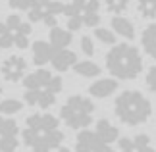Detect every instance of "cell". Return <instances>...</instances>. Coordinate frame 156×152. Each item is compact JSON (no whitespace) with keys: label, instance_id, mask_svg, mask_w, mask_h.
<instances>
[{"label":"cell","instance_id":"obj_10","mask_svg":"<svg viewBox=\"0 0 156 152\" xmlns=\"http://www.w3.org/2000/svg\"><path fill=\"white\" fill-rule=\"evenodd\" d=\"M118 147L119 152H156L154 147L151 144V137L145 133H139L133 139H118Z\"/></svg>","mask_w":156,"mask_h":152},{"label":"cell","instance_id":"obj_23","mask_svg":"<svg viewBox=\"0 0 156 152\" xmlns=\"http://www.w3.org/2000/svg\"><path fill=\"white\" fill-rule=\"evenodd\" d=\"M21 108H23V104L20 100H16V98L0 100V114H2V115H14L17 112H21Z\"/></svg>","mask_w":156,"mask_h":152},{"label":"cell","instance_id":"obj_28","mask_svg":"<svg viewBox=\"0 0 156 152\" xmlns=\"http://www.w3.org/2000/svg\"><path fill=\"white\" fill-rule=\"evenodd\" d=\"M93 152H114V148L110 147V144H102V143H100V144H98V147L94 148Z\"/></svg>","mask_w":156,"mask_h":152},{"label":"cell","instance_id":"obj_11","mask_svg":"<svg viewBox=\"0 0 156 152\" xmlns=\"http://www.w3.org/2000/svg\"><path fill=\"white\" fill-rule=\"evenodd\" d=\"M83 23V27H98L100 23V2L98 0H85L79 14L75 16Z\"/></svg>","mask_w":156,"mask_h":152},{"label":"cell","instance_id":"obj_12","mask_svg":"<svg viewBox=\"0 0 156 152\" xmlns=\"http://www.w3.org/2000/svg\"><path fill=\"white\" fill-rule=\"evenodd\" d=\"M94 133H97L98 143H102V144H112L119 139V129L108 119H98L97 127H94Z\"/></svg>","mask_w":156,"mask_h":152},{"label":"cell","instance_id":"obj_3","mask_svg":"<svg viewBox=\"0 0 156 152\" xmlns=\"http://www.w3.org/2000/svg\"><path fill=\"white\" fill-rule=\"evenodd\" d=\"M114 112L122 123L137 127L148 121L152 114V106L147 96L139 90H123L114 102Z\"/></svg>","mask_w":156,"mask_h":152},{"label":"cell","instance_id":"obj_21","mask_svg":"<svg viewBox=\"0 0 156 152\" xmlns=\"http://www.w3.org/2000/svg\"><path fill=\"white\" fill-rule=\"evenodd\" d=\"M73 71L81 77H98L102 69H100L98 64L91 62V60H83V62H77L73 65Z\"/></svg>","mask_w":156,"mask_h":152},{"label":"cell","instance_id":"obj_7","mask_svg":"<svg viewBox=\"0 0 156 152\" xmlns=\"http://www.w3.org/2000/svg\"><path fill=\"white\" fill-rule=\"evenodd\" d=\"M64 14V4L58 0H48V2L37 4L31 10H27L29 21H39L44 23L46 27H56L58 25V17Z\"/></svg>","mask_w":156,"mask_h":152},{"label":"cell","instance_id":"obj_26","mask_svg":"<svg viewBox=\"0 0 156 152\" xmlns=\"http://www.w3.org/2000/svg\"><path fill=\"white\" fill-rule=\"evenodd\" d=\"M81 52L87 54V56H93L94 54V44H93V39L91 37H81Z\"/></svg>","mask_w":156,"mask_h":152},{"label":"cell","instance_id":"obj_4","mask_svg":"<svg viewBox=\"0 0 156 152\" xmlns=\"http://www.w3.org/2000/svg\"><path fill=\"white\" fill-rule=\"evenodd\" d=\"M97 106L93 104L91 98L83 94H73L66 100V104L60 108V118L69 129H87L93 123V115Z\"/></svg>","mask_w":156,"mask_h":152},{"label":"cell","instance_id":"obj_1","mask_svg":"<svg viewBox=\"0 0 156 152\" xmlns=\"http://www.w3.org/2000/svg\"><path fill=\"white\" fill-rule=\"evenodd\" d=\"M64 133L60 129V121L52 114L39 112L31 114L25 119V127L21 131V141L33 152H50L62 147Z\"/></svg>","mask_w":156,"mask_h":152},{"label":"cell","instance_id":"obj_25","mask_svg":"<svg viewBox=\"0 0 156 152\" xmlns=\"http://www.w3.org/2000/svg\"><path fill=\"white\" fill-rule=\"evenodd\" d=\"M106 12H110L114 16H122L129 6V0H104Z\"/></svg>","mask_w":156,"mask_h":152},{"label":"cell","instance_id":"obj_6","mask_svg":"<svg viewBox=\"0 0 156 152\" xmlns=\"http://www.w3.org/2000/svg\"><path fill=\"white\" fill-rule=\"evenodd\" d=\"M62 87H64L62 77L54 75L50 79V83L44 85V87L25 90V93H23V100H25L29 106H39V108H43V110H46V108H50L52 104H56V98H58V94L62 93Z\"/></svg>","mask_w":156,"mask_h":152},{"label":"cell","instance_id":"obj_15","mask_svg":"<svg viewBox=\"0 0 156 152\" xmlns=\"http://www.w3.org/2000/svg\"><path fill=\"white\" fill-rule=\"evenodd\" d=\"M52 77H54V75L50 73L48 69L39 68V69H35L33 73H27L25 77H23V87H25V90L41 89V87H44V85H48Z\"/></svg>","mask_w":156,"mask_h":152},{"label":"cell","instance_id":"obj_20","mask_svg":"<svg viewBox=\"0 0 156 152\" xmlns=\"http://www.w3.org/2000/svg\"><path fill=\"white\" fill-rule=\"evenodd\" d=\"M141 44H143V50H145L151 58L156 60V21L148 23V25L143 29Z\"/></svg>","mask_w":156,"mask_h":152},{"label":"cell","instance_id":"obj_2","mask_svg":"<svg viewBox=\"0 0 156 152\" xmlns=\"http://www.w3.org/2000/svg\"><path fill=\"white\" fill-rule=\"evenodd\" d=\"M106 68L114 79H137L143 71V56L139 48L129 42H116L106 54Z\"/></svg>","mask_w":156,"mask_h":152},{"label":"cell","instance_id":"obj_32","mask_svg":"<svg viewBox=\"0 0 156 152\" xmlns=\"http://www.w3.org/2000/svg\"><path fill=\"white\" fill-rule=\"evenodd\" d=\"M0 64H2V62H0Z\"/></svg>","mask_w":156,"mask_h":152},{"label":"cell","instance_id":"obj_18","mask_svg":"<svg viewBox=\"0 0 156 152\" xmlns=\"http://www.w3.org/2000/svg\"><path fill=\"white\" fill-rule=\"evenodd\" d=\"M73 41V35H71L69 29H62V27H50L48 33V42L52 44L54 50H60V48H68Z\"/></svg>","mask_w":156,"mask_h":152},{"label":"cell","instance_id":"obj_24","mask_svg":"<svg viewBox=\"0 0 156 152\" xmlns=\"http://www.w3.org/2000/svg\"><path fill=\"white\" fill-rule=\"evenodd\" d=\"M94 37H97L98 42L102 44H116V33L108 27H94Z\"/></svg>","mask_w":156,"mask_h":152},{"label":"cell","instance_id":"obj_22","mask_svg":"<svg viewBox=\"0 0 156 152\" xmlns=\"http://www.w3.org/2000/svg\"><path fill=\"white\" fill-rule=\"evenodd\" d=\"M137 12L143 19H156V0H137Z\"/></svg>","mask_w":156,"mask_h":152},{"label":"cell","instance_id":"obj_5","mask_svg":"<svg viewBox=\"0 0 156 152\" xmlns=\"http://www.w3.org/2000/svg\"><path fill=\"white\" fill-rule=\"evenodd\" d=\"M33 33V27L29 23L21 21L17 14H10L6 21L0 23V48L8 50V48L16 46L23 50L29 46V37Z\"/></svg>","mask_w":156,"mask_h":152},{"label":"cell","instance_id":"obj_17","mask_svg":"<svg viewBox=\"0 0 156 152\" xmlns=\"http://www.w3.org/2000/svg\"><path fill=\"white\" fill-rule=\"evenodd\" d=\"M110 27H112V31L116 33V35H119V37H123V39H127V41H133L135 39V25H133V21H131V19H127V17L114 16Z\"/></svg>","mask_w":156,"mask_h":152},{"label":"cell","instance_id":"obj_9","mask_svg":"<svg viewBox=\"0 0 156 152\" xmlns=\"http://www.w3.org/2000/svg\"><path fill=\"white\" fill-rule=\"evenodd\" d=\"M0 73L6 81L10 83H17V81H23V77L27 75V62L25 58L17 56V54H12L0 64Z\"/></svg>","mask_w":156,"mask_h":152},{"label":"cell","instance_id":"obj_8","mask_svg":"<svg viewBox=\"0 0 156 152\" xmlns=\"http://www.w3.org/2000/svg\"><path fill=\"white\" fill-rule=\"evenodd\" d=\"M20 125L16 119L4 118L0 114V152H16L20 147Z\"/></svg>","mask_w":156,"mask_h":152},{"label":"cell","instance_id":"obj_31","mask_svg":"<svg viewBox=\"0 0 156 152\" xmlns=\"http://www.w3.org/2000/svg\"><path fill=\"white\" fill-rule=\"evenodd\" d=\"M154 114H156V108H154Z\"/></svg>","mask_w":156,"mask_h":152},{"label":"cell","instance_id":"obj_30","mask_svg":"<svg viewBox=\"0 0 156 152\" xmlns=\"http://www.w3.org/2000/svg\"><path fill=\"white\" fill-rule=\"evenodd\" d=\"M2 94H4V89H2V85H0V100H2Z\"/></svg>","mask_w":156,"mask_h":152},{"label":"cell","instance_id":"obj_29","mask_svg":"<svg viewBox=\"0 0 156 152\" xmlns=\"http://www.w3.org/2000/svg\"><path fill=\"white\" fill-rule=\"evenodd\" d=\"M58 152H71L68 147H58Z\"/></svg>","mask_w":156,"mask_h":152},{"label":"cell","instance_id":"obj_14","mask_svg":"<svg viewBox=\"0 0 156 152\" xmlns=\"http://www.w3.org/2000/svg\"><path fill=\"white\" fill-rule=\"evenodd\" d=\"M50 64L56 71H68L77 64V56L75 52L68 50V48H60V50H54Z\"/></svg>","mask_w":156,"mask_h":152},{"label":"cell","instance_id":"obj_13","mask_svg":"<svg viewBox=\"0 0 156 152\" xmlns=\"http://www.w3.org/2000/svg\"><path fill=\"white\" fill-rule=\"evenodd\" d=\"M118 89V79L114 77H104V79H97L91 87H89V93L94 98H108L116 93Z\"/></svg>","mask_w":156,"mask_h":152},{"label":"cell","instance_id":"obj_19","mask_svg":"<svg viewBox=\"0 0 156 152\" xmlns=\"http://www.w3.org/2000/svg\"><path fill=\"white\" fill-rule=\"evenodd\" d=\"M98 139H97V133L94 131H89V129H79L77 133V139H75V150L77 152H93L94 148L98 147Z\"/></svg>","mask_w":156,"mask_h":152},{"label":"cell","instance_id":"obj_16","mask_svg":"<svg viewBox=\"0 0 156 152\" xmlns=\"http://www.w3.org/2000/svg\"><path fill=\"white\" fill-rule=\"evenodd\" d=\"M31 50H33V62L35 65H46V64H50V60H52V54H54V48L50 42H46V41H35L33 42V46H31Z\"/></svg>","mask_w":156,"mask_h":152},{"label":"cell","instance_id":"obj_27","mask_svg":"<svg viewBox=\"0 0 156 152\" xmlns=\"http://www.w3.org/2000/svg\"><path fill=\"white\" fill-rule=\"evenodd\" d=\"M147 87L156 94V64L148 69V73H147Z\"/></svg>","mask_w":156,"mask_h":152}]
</instances>
